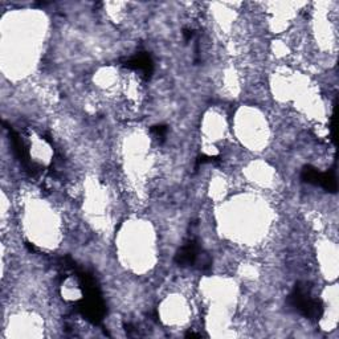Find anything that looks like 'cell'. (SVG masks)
I'll return each mask as SVG.
<instances>
[{
    "mask_svg": "<svg viewBox=\"0 0 339 339\" xmlns=\"http://www.w3.org/2000/svg\"><path fill=\"white\" fill-rule=\"evenodd\" d=\"M195 258H196V248L193 244H189L180 249V252L176 257V261L181 265H189L192 264Z\"/></svg>",
    "mask_w": 339,
    "mask_h": 339,
    "instance_id": "6da1fadb",
    "label": "cell"
}]
</instances>
